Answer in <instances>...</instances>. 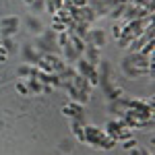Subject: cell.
Wrapping results in <instances>:
<instances>
[{
	"mask_svg": "<svg viewBox=\"0 0 155 155\" xmlns=\"http://www.w3.org/2000/svg\"><path fill=\"white\" fill-rule=\"evenodd\" d=\"M0 44H2V39H0Z\"/></svg>",
	"mask_w": 155,
	"mask_h": 155,
	"instance_id": "8",
	"label": "cell"
},
{
	"mask_svg": "<svg viewBox=\"0 0 155 155\" xmlns=\"http://www.w3.org/2000/svg\"><path fill=\"white\" fill-rule=\"evenodd\" d=\"M83 132H85V143H93L95 147H101V149H112L116 143L112 137H106L95 126H83Z\"/></svg>",
	"mask_w": 155,
	"mask_h": 155,
	"instance_id": "1",
	"label": "cell"
},
{
	"mask_svg": "<svg viewBox=\"0 0 155 155\" xmlns=\"http://www.w3.org/2000/svg\"><path fill=\"white\" fill-rule=\"evenodd\" d=\"M122 147H124V151H126V149H128V151H130V149H134V147H137V141H124V145H122Z\"/></svg>",
	"mask_w": 155,
	"mask_h": 155,
	"instance_id": "6",
	"label": "cell"
},
{
	"mask_svg": "<svg viewBox=\"0 0 155 155\" xmlns=\"http://www.w3.org/2000/svg\"><path fill=\"white\" fill-rule=\"evenodd\" d=\"M6 58H8V54H6V52H4V48L0 46V62H4Z\"/></svg>",
	"mask_w": 155,
	"mask_h": 155,
	"instance_id": "7",
	"label": "cell"
},
{
	"mask_svg": "<svg viewBox=\"0 0 155 155\" xmlns=\"http://www.w3.org/2000/svg\"><path fill=\"white\" fill-rule=\"evenodd\" d=\"M27 23H29V27H31V31H33V33H41L44 25L39 23V21H37L35 17H29V19H27Z\"/></svg>",
	"mask_w": 155,
	"mask_h": 155,
	"instance_id": "4",
	"label": "cell"
},
{
	"mask_svg": "<svg viewBox=\"0 0 155 155\" xmlns=\"http://www.w3.org/2000/svg\"><path fill=\"white\" fill-rule=\"evenodd\" d=\"M15 87H17V91H19L21 95H29V89H27V85H25V83H21V81H19Z\"/></svg>",
	"mask_w": 155,
	"mask_h": 155,
	"instance_id": "5",
	"label": "cell"
},
{
	"mask_svg": "<svg viewBox=\"0 0 155 155\" xmlns=\"http://www.w3.org/2000/svg\"><path fill=\"white\" fill-rule=\"evenodd\" d=\"M17 29H19V17H6V19H2L0 21V35L2 37H11L17 33Z\"/></svg>",
	"mask_w": 155,
	"mask_h": 155,
	"instance_id": "2",
	"label": "cell"
},
{
	"mask_svg": "<svg viewBox=\"0 0 155 155\" xmlns=\"http://www.w3.org/2000/svg\"><path fill=\"white\" fill-rule=\"evenodd\" d=\"M89 37H91V41H93L95 48H104V46H106V33H104L101 29H93V31L89 33Z\"/></svg>",
	"mask_w": 155,
	"mask_h": 155,
	"instance_id": "3",
	"label": "cell"
}]
</instances>
